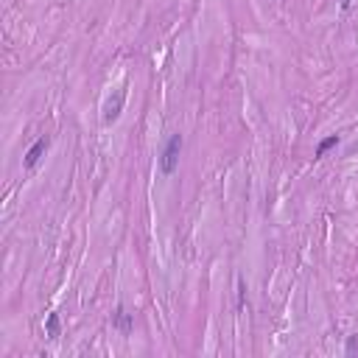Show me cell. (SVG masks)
Returning <instances> with one entry per match:
<instances>
[{"instance_id": "6da1fadb", "label": "cell", "mask_w": 358, "mask_h": 358, "mask_svg": "<svg viewBox=\"0 0 358 358\" xmlns=\"http://www.w3.org/2000/svg\"><path fill=\"white\" fill-rule=\"evenodd\" d=\"M179 151H182V134H171V140L165 143V149H163V157H160V168H163V174L171 176L179 165Z\"/></svg>"}, {"instance_id": "7a4b0ae2", "label": "cell", "mask_w": 358, "mask_h": 358, "mask_svg": "<svg viewBox=\"0 0 358 358\" xmlns=\"http://www.w3.org/2000/svg\"><path fill=\"white\" fill-rule=\"evenodd\" d=\"M123 101H126V93H123V90H118L115 98L106 101V106H104V123L118 121V115H121V109H123Z\"/></svg>"}, {"instance_id": "3957f363", "label": "cell", "mask_w": 358, "mask_h": 358, "mask_svg": "<svg viewBox=\"0 0 358 358\" xmlns=\"http://www.w3.org/2000/svg\"><path fill=\"white\" fill-rule=\"evenodd\" d=\"M48 146H51V140H48V137H39V140H36L34 146L28 149V154H26V168H34L36 163L42 160V154L48 151Z\"/></svg>"}, {"instance_id": "277c9868", "label": "cell", "mask_w": 358, "mask_h": 358, "mask_svg": "<svg viewBox=\"0 0 358 358\" xmlns=\"http://www.w3.org/2000/svg\"><path fill=\"white\" fill-rule=\"evenodd\" d=\"M112 325L118 327V330L129 333V330H131V314H126L123 308H118V311L112 314Z\"/></svg>"}, {"instance_id": "5b68a950", "label": "cell", "mask_w": 358, "mask_h": 358, "mask_svg": "<svg viewBox=\"0 0 358 358\" xmlns=\"http://www.w3.org/2000/svg\"><path fill=\"white\" fill-rule=\"evenodd\" d=\"M333 146H339V134H330V137H325L319 146H316V157H325Z\"/></svg>"}, {"instance_id": "8992f818", "label": "cell", "mask_w": 358, "mask_h": 358, "mask_svg": "<svg viewBox=\"0 0 358 358\" xmlns=\"http://www.w3.org/2000/svg\"><path fill=\"white\" fill-rule=\"evenodd\" d=\"M45 330H48V336H51V339H59V314H51V316H48Z\"/></svg>"}, {"instance_id": "52a82bcc", "label": "cell", "mask_w": 358, "mask_h": 358, "mask_svg": "<svg viewBox=\"0 0 358 358\" xmlns=\"http://www.w3.org/2000/svg\"><path fill=\"white\" fill-rule=\"evenodd\" d=\"M356 350H358V333L356 336H350V341H347V353L350 356H356Z\"/></svg>"}]
</instances>
